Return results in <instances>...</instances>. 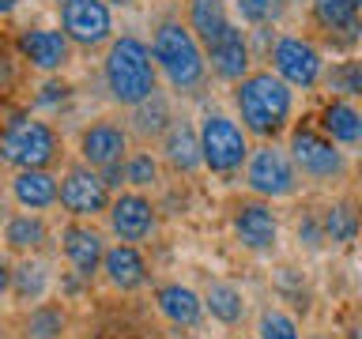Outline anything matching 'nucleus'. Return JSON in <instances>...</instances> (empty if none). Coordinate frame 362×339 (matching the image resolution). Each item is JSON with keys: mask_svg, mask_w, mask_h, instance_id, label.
Masks as SVG:
<instances>
[{"mask_svg": "<svg viewBox=\"0 0 362 339\" xmlns=\"http://www.w3.org/2000/svg\"><path fill=\"white\" fill-rule=\"evenodd\" d=\"M358 147H362V132H358Z\"/></svg>", "mask_w": 362, "mask_h": 339, "instance_id": "nucleus-42", "label": "nucleus"}, {"mask_svg": "<svg viewBox=\"0 0 362 339\" xmlns=\"http://www.w3.org/2000/svg\"><path fill=\"white\" fill-rule=\"evenodd\" d=\"M347 339H362V324H355V328H351V332H347Z\"/></svg>", "mask_w": 362, "mask_h": 339, "instance_id": "nucleus-40", "label": "nucleus"}, {"mask_svg": "<svg viewBox=\"0 0 362 339\" xmlns=\"http://www.w3.org/2000/svg\"><path fill=\"white\" fill-rule=\"evenodd\" d=\"M106 4H113V8H136V0H106Z\"/></svg>", "mask_w": 362, "mask_h": 339, "instance_id": "nucleus-39", "label": "nucleus"}, {"mask_svg": "<svg viewBox=\"0 0 362 339\" xmlns=\"http://www.w3.org/2000/svg\"><path fill=\"white\" fill-rule=\"evenodd\" d=\"M321 132H325L332 143L358 147L362 109L355 106V102H347V98H332V102H325V109H321Z\"/></svg>", "mask_w": 362, "mask_h": 339, "instance_id": "nucleus-22", "label": "nucleus"}, {"mask_svg": "<svg viewBox=\"0 0 362 339\" xmlns=\"http://www.w3.org/2000/svg\"><path fill=\"white\" fill-rule=\"evenodd\" d=\"M155 305H158V313H163L170 324H177V328H197L200 316H204V298L192 287H181V282L158 287Z\"/></svg>", "mask_w": 362, "mask_h": 339, "instance_id": "nucleus-19", "label": "nucleus"}, {"mask_svg": "<svg viewBox=\"0 0 362 339\" xmlns=\"http://www.w3.org/2000/svg\"><path fill=\"white\" fill-rule=\"evenodd\" d=\"M204 61L211 64V72L226 79V83H238L242 76H249V64H253V49H249V38L242 27L226 23V30L215 38L211 45H204Z\"/></svg>", "mask_w": 362, "mask_h": 339, "instance_id": "nucleus-13", "label": "nucleus"}, {"mask_svg": "<svg viewBox=\"0 0 362 339\" xmlns=\"http://www.w3.org/2000/svg\"><path fill=\"white\" fill-rule=\"evenodd\" d=\"M61 23H64V38L95 49V45L110 42L113 34V16L106 0H68L61 4Z\"/></svg>", "mask_w": 362, "mask_h": 339, "instance_id": "nucleus-10", "label": "nucleus"}, {"mask_svg": "<svg viewBox=\"0 0 362 339\" xmlns=\"http://www.w3.org/2000/svg\"><path fill=\"white\" fill-rule=\"evenodd\" d=\"M155 181H158V162H155L151 151H136V155L124 158V185L147 189V185H155Z\"/></svg>", "mask_w": 362, "mask_h": 339, "instance_id": "nucleus-33", "label": "nucleus"}, {"mask_svg": "<svg viewBox=\"0 0 362 339\" xmlns=\"http://www.w3.org/2000/svg\"><path fill=\"white\" fill-rule=\"evenodd\" d=\"M313 23L336 49H347L362 38V11L351 0H313Z\"/></svg>", "mask_w": 362, "mask_h": 339, "instance_id": "nucleus-16", "label": "nucleus"}, {"mask_svg": "<svg viewBox=\"0 0 362 339\" xmlns=\"http://www.w3.org/2000/svg\"><path fill=\"white\" fill-rule=\"evenodd\" d=\"M321 234L328 245H339V249L355 245L362 234V208L355 200H332L321 211Z\"/></svg>", "mask_w": 362, "mask_h": 339, "instance_id": "nucleus-21", "label": "nucleus"}, {"mask_svg": "<svg viewBox=\"0 0 362 339\" xmlns=\"http://www.w3.org/2000/svg\"><path fill=\"white\" fill-rule=\"evenodd\" d=\"M11 196H16L19 208L27 211H42L57 203V177L49 170H19L11 177Z\"/></svg>", "mask_w": 362, "mask_h": 339, "instance_id": "nucleus-23", "label": "nucleus"}, {"mask_svg": "<svg viewBox=\"0 0 362 339\" xmlns=\"http://www.w3.org/2000/svg\"><path fill=\"white\" fill-rule=\"evenodd\" d=\"M200 158L211 174H238L249 158V140H245V129L238 124L234 117L226 113H208L200 121Z\"/></svg>", "mask_w": 362, "mask_h": 339, "instance_id": "nucleus-5", "label": "nucleus"}, {"mask_svg": "<svg viewBox=\"0 0 362 339\" xmlns=\"http://www.w3.org/2000/svg\"><path fill=\"white\" fill-rule=\"evenodd\" d=\"M298 242L305 249H321L325 234H321V219H313V215H305V219L298 222Z\"/></svg>", "mask_w": 362, "mask_h": 339, "instance_id": "nucleus-34", "label": "nucleus"}, {"mask_svg": "<svg viewBox=\"0 0 362 339\" xmlns=\"http://www.w3.org/2000/svg\"><path fill=\"white\" fill-rule=\"evenodd\" d=\"M16 83V68H11V61H8V53L0 49V95H4V90Z\"/></svg>", "mask_w": 362, "mask_h": 339, "instance_id": "nucleus-36", "label": "nucleus"}, {"mask_svg": "<svg viewBox=\"0 0 362 339\" xmlns=\"http://www.w3.org/2000/svg\"><path fill=\"white\" fill-rule=\"evenodd\" d=\"M19 0H0V16H8V11H16Z\"/></svg>", "mask_w": 362, "mask_h": 339, "instance_id": "nucleus-38", "label": "nucleus"}, {"mask_svg": "<svg viewBox=\"0 0 362 339\" xmlns=\"http://www.w3.org/2000/svg\"><path fill=\"white\" fill-rule=\"evenodd\" d=\"M45 237H49V230H45V222L34 211L11 215L4 222V242H8V249H16V253H34V249L45 245Z\"/></svg>", "mask_w": 362, "mask_h": 339, "instance_id": "nucleus-26", "label": "nucleus"}, {"mask_svg": "<svg viewBox=\"0 0 362 339\" xmlns=\"http://www.w3.org/2000/svg\"><path fill=\"white\" fill-rule=\"evenodd\" d=\"M132 109H136V132H140V136H163L166 132L170 109H166V102L158 98V90L151 98H144L140 106H132Z\"/></svg>", "mask_w": 362, "mask_h": 339, "instance_id": "nucleus-30", "label": "nucleus"}, {"mask_svg": "<svg viewBox=\"0 0 362 339\" xmlns=\"http://www.w3.org/2000/svg\"><path fill=\"white\" fill-rule=\"evenodd\" d=\"M0 339H4V328H0Z\"/></svg>", "mask_w": 362, "mask_h": 339, "instance_id": "nucleus-43", "label": "nucleus"}, {"mask_svg": "<svg viewBox=\"0 0 362 339\" xmlns=\"http://www.w3.org/2000/svg\"><path fill=\"white\" fill-rule=\"evenodd\" d=\"M45 287H49V271H45V264H38V260H23V264L11 271V282H8V290L16 294L19 302H42Z\"/></svg>", "mask_w": 362, "mask_h": 339, "instance_id": "nucleus-28", "label": "nucleus"}, {"mask_svg": "<svg viewBox=\"0 0 362 339\" xmlns=\"http://www.w3.org/2000/svg\"><path fill=\"white\" fill-rule=\"evenodd\" d=\"M294 170L310 181H339L347 174V155L339 151V143H332L325 132L298 124L291 129V147H287Z\"/></svg>", "mask_w": 362, "mask_h": 339, "instance_id": "nucleus-6", "label": "nucleus"}, {"mask_svg": "<svg viewBox=\"0 0 362 339\" xmlns=\"http://www.w3.org/2000/svg\"><path fill=\"white\" fill-rule=\"evenodd\" d=\"M151 61H155V68H163L170 87L181 90V95H192V90L204 83V76H208L204 45L197 42V34L189 30V23H177V19H163L155 27Z\"/></svg>", "mask_w": 362, "mask_h": 339, "instance_id": "nucleus-3", "label": "nucleus"}, {"mask_svg": "<svg viewBox=\"0 0 362 339\" xmlns=\"http://www.w3.org/2000/svg\"><path fill=\"white\" fill-rule=\"evenodd\" d=\"M234 106L242 113V129L257 140L272 143L287 132L294 117V90L272 72H249L234 83Z\"/></svg>", "mask_w": 362, "mask_h": 339, "instance_id": "nucleus-1", "label": "nucleus"}, {"mask_svg": "<svg viewBox=\"0 0 362 339\" xmlns=\"http://www.w3.org/2000/svg\"><path fill=\"white\" fill-rule=\"evenodd\" d=\"M57 4H68V0H57Z\"/></svg>", "mask_w": 362, "mask_h": 339, "instance_id": "nucleus-44", "label": "nucleus"}, {"mask_svg": "<svg viewBox=\"0 0 362 339\" xmlns=\"http://www.w3.org/2000/svg\"><path fill=\"white\" fill-rule=\"evenodd\" d=\"M102 275L110 279L113 290H140L147 282V260L140 256V249L129 242H117L113 249L102 253Z\"/></svg>", "mask_w": 362, "mask_h": 339, "instance_id": "nucleus-18", "label": "nucleus"}, {"mask_svg": "<svg viewBox=\"0 0 362 339\" xmlns=\"http://www.w3.org/2000/svg\"><path fill=\"white\" fill-rule=\"evenodd\" d=\"M245 185L257 192L260 200H287L298 192V170H294L291 155L272 143H260L257 151L245 158Z\"/></svg>", "mask_w": 362, "mask_h": 339, "instance_id": "nucleus-7", "label": "nucleus"}, {"mask_svg": "<svg viewBox=\"0 0 362 339\" xmlns=\"http://www.w3.org/2000/svg\"><path fill=\"white\" fill-rule=\"evenodd\" d=\"M272 72H276L291 90H313L325 76V56L310 38H298V34H283V38L272 42L268 49Z\"/></svg>", "mask_w": 362, "mask_h": 339, "instance_id": "nucleus-8", "label": "nucleus"}, {"mask_svg": "<svg viewBox=\"0 0 362 339\" xmlns=\"http://www.w3.org/2000/svg\"><path fill=\"white\" fill-rule=\"evenodd\" d=\"M110 185L102 181V174L95 166L79 162V166H68L64 177L57 181V203L76 215V219H95L110 208Z\"/></svg>", "mask_w": 362, "mask_h": 339, "instance_id": "nucleus-9", "label": "nucleus"}, {"mask_svg": "<svg viewBox=\"0 0 362 339\" xmlns=\"http://www.w3.org/2000/svg\"><path fill=\"white\" fill-rule=\"evenodd\" d=\"M23 328H27V339H61L64 328H68V313L53 302H38L27 313Z\"/></svg>", "mask_w": 362, "mask_h": 339, "instance_id": "nucleus-27", "label": "nucleus"}, {"mask_svg": "<svg viewBox=\"0 0 362 339\" xmlns=\"http://www.w3.org/2000/svg\"><path fill=\"white\" fill-rule=\"evenodd\" d=\"M283 8H287V0H234L238 19L249 23V27H272V23H279Z\"/></svg>", "mask_w": 362, "mask_h": 339, "instance_id": "nucleus-31", "label": "nucleus"}, {"mask_svg": "<svg viewBox=\"0 0 362 339\" xmlns=\"http://www.w3.org/2000/svg\"><path fill=\"white\" fill-rule=\"evenodd\" d=\"M163 155H166V162L174 170H181V174L200 170L204 158H200V136H197V129H192L189 121H170L166 132H163Z\"/></svg>", "mask_w": 362, "mask_h": 339, "instance_id": "nucleus-20", "label": "nucleus"}, {"mask_svg": "<svg viewBox=\"0 0 362 339\" xmlns=\"http://www.w3.org/2000/svg\"><path fill=\"white\" fill-rule=\"evenodd\" d=\"M230 226H234L238 245L249 249V253H272L279 245V219L272 211V203H264V200L238 203L230 215Z\"/></svg>", "mask_w": 362, "mask_h": 339, "instance_id": "nucleus-11", "label": "nucleus"}, {"mask_svg": "<svg viewBox=\"0 0 362 339\" xmlns=\"http://www.w3.org/2000/svg\"><path fill=\"white\" fill-rule=\"evenodd\" d=\"M102 79L113 102L121 106H140L144 98L155 95V61H151V45L136 34H121L117 42H110V53L102 61Z\"/></svg>", "mask_w": 362, "mask_h": 339, "instance_id": "nucleus-2", "label": "nucleus"}, {"mask_svg": "<svg viewBox=\"0 0 362 339\" xmlns=\"http://www.w3.org/2000/svg\"><path fill=\"white\" fill-rule=\"evenodd\" d=\"M19 56L38 72H61L72 61V42L64 38V30H49V27H27L16 38Z\"/></svg>", "mask_w": 362, "mask_h": 339, "instance_id": "nucleus-12", "label": "nucleus"}, {"mask_svg": "<svg viewBox=\"0 0 362 339\" xmlns=\"http://www.w3.org/2000/svg\"><path fill=\"white\" fill-rule=\"evenodd\" d=\"M124 151H129V132H124L117 121H95L83 129V136H79V155H83V162L95 166V170L124 162Z\"/></svg>", "mask_w": 362, "mask_h": 339, "instance_id": "nucleus-15", "label": "nucleus"}, {"mask_svg": "<svg viewBox=\"0 0 362 339\" xmlns=\"http://www.w3.org/2000/svg\"><path fill=\"white\" fill-rule=\"evenodd\" d=\"M64 98H68V83H57V79H53V83L42 87V95L34 102H38V106H53V102H64Z\"/></svg>", "mask_w": 362, "mask_h": 339, "instance_id": "nucleus-35", "label": "nucleus"}, {"mask_svg": "<svg viewBox=\"0 0 362 339\" xmlns=\"http://www.w3.org/2000/svg\"><path fill=\"white\" fill-rule=\"evenodd\" d=\"M8 282H11V268H8V260L0 256V294L8 290Z\"/></svg>", "mask_w": 362, "mask_h": 339, "instance_id": "nucleus-37", "label": "nucleus"}, {"mask_svg": "<svg viewBox=\"0 0 362 339\" xmlns=\"http://www.w3.org/2000/svg\"><path fill=\"white\" fill-rule=\"evenodd\" d=\"M61 158V136L53 124L16 117L0 132V162L16 170H49Z\"/></svg>", "mask_w": 362, "mask_h": 339, "instance_id": "nucleus-4", "label": "nucleus"}, {"mask_svg": "<svg viewBox=\"0 0 362 339\" xmlns=\"http://www.w3.org/2000/svg\"><path fill=\"white\" fill-rule=\"evenodd\" d=\"M189 339H192V335H189Z\"/></svg>", "mask_w": 362, "mask_h": 339, "instance_id": "nucleus-45", "label": "nucleus"}, {"mask_svg": "<svg viewBox=\"0 0 362 339\" xmlns=\"http://www.w3.org/2000/svg\"><path fill=\"white\" fill-rule=\"evenodd\" d=\"M110 230L121 237V242H144L147 234L155 230V208L144 192H121L117 200H110Z\"/></svg>", "mask_w": 362, "mask_h": 339, "instance_id": "nucleus-14", "label": "nucleus"}, {"mask_svg": "<svg viewBox=\"0 0 362 339\" xmlns=\"http://www.w3.org/2000/svg\"><path fill=\"white\" fill-rule=\"evenodd\" d=\"M226 0H189V30L200 45H211L226 30Z\"/></svg>", "mask_w": 362, "mask_h": 339, "instance_id": "nucleus-24", "label": "nucleus"}, {"mask_svg": "<svg viewBox=\"0 0 362 339\" xmlns=\"http://www.w3.org/2000/svg\"><path fill=\"white\" fill-rule=\"evenodd\" d=\"M351 4H355V8H358V11H362V0H351Z\"/></svg>", "mask_w": 362, "mask_h": 339, "instance_id": "nucleus-41", "label": "nucleus"}, {"mask_svg": "<svg viewBox=\"0 0 362 339\" xmlns=\"http://www.w3.org/2000/svg\"><path fill=\"white\" fill-rule=\"evenodd\" d=\"M321 79L336 98H362V56H351V61L332 64Z\"/></svg>", "mask_w": 362, "mask_h": 339, "instance_id": "nucleus-29", "label": "nucleus"}, {"mask_svg": "<svg viewBox=\"0 0 362 339\" xmlns=\"http://www.w3.org/2000/svg\"><path fill=\"white\" fill-rule=\"evenodd\" d=\"M204 309H208L219 324L234 328V324H242V316H245V298L234 282H208V290H204Z\"/></svg>", "mask_w": 362, "mask_h": 339, "instance_id": "nucleus-25", "label": "nucleus"}, {"mask_svg": "<svg viewBox=\"0 0 362 339\" xmlns=\"http://www.w3.org/2000/svg\"><path fill=\"white\" fill-rule=\"evenodd\" d=\"M61 249L64 260L72 264V271L79 279H90L102 271V253H106V242H102L98 230H90L83 222H68L61 230Z\"/></svg>", "mask_w": 362, "mask_h": 339, "instance_id": "nucleus-17", "label": "nucleus"}, {"mask_svg": "<svg viewBox=\"0 0 362 339\" xmlns=\"http://www.w3.org/2000/svg\"><path fill=\"white\" fill-rule=\"evenodd\" d=\"M257 339H302V332H298V324H294L291 313L264 309L257 321Z\"/></svg>", "mask_w": 362, "mask_h": 339, "instance_id": "nucleus-32", "label": "nucleus"}]
</instances>
